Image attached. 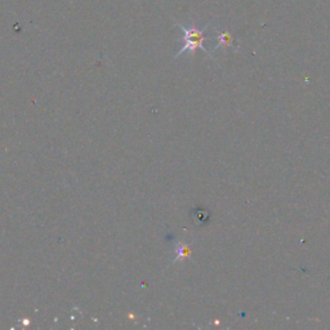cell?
Segmentation results:
<instances>
[{"label": "cell", "mask_w": 330, "mask_h": 330, "mask_svg": "<svg viewBox=\"0 0 330 330\" xmlns=\"http://www.w3.org/2000/svg\"><path fill=\"white\" fill-rule=\"evenodd\" d=\"M176 25L182 30V31H184L185 45L181 48V49H179V52L177 53L176 57L174 58H178L179 56L184 54V53H186V52L191 53V54L194 56L195 52H196L197 49H201L203 52H205L207 54L212 56V53L208 52L207 48L204 47V40L207 39L204 34H205V31H207L208 27H209V25L204 26L203 29H196L195 26L186 27V26H184V25L178 24V22H176Z\"/></svg>", "instance_id": "obj_1"}, {"label": "cell", "mask_w": 330, "mask_h": 330, "mask_svg": "<svg viewBox=\"0 0 330 330\" xmlns=\"http://www.w3.org/2000/svg\"><path fill=\"white\" fill-rule=\"evenodd\" d=\"M191 254V245L186 241H177L176 244V258L171 262V265L176 262H184Z\"/></svg>", "instance_id": "obj_2"}, {"label": "cell", "mask_w": 330, "mask_h": 330, "mask_svg": "<svg viewBox=\"0 0 330 330\" xmlns=\"http://www.w3.org/2000/svg\"><path fill=\"white\" fill-rule=\"evenodd\" d=\"M218 44L217 47H215V49H218V48H225V47H228V45L232 44V35L230 34L228 31H219L218 32Z\"/></svg>", "instance_id": "obj_3"}]
</instances>
